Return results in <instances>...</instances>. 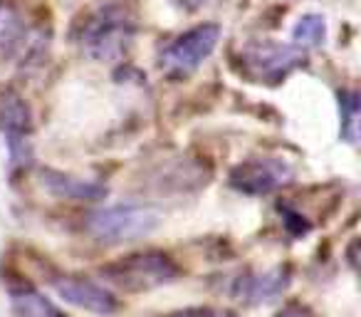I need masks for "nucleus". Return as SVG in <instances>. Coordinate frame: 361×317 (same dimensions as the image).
<instances>
[{
	"mask_svg": "<svg viewBox=\"0 0 361 317\" xmlns=\"http://www.w3.org/2000/svg\"><path fill=\"white\" fill-rule=\"evenodd\" d=\"M218 40H221V28L213 25V23H203V25L191 28V30L178 35L176 40H171L159 52L161 72L173 82L186 80L188 75H193L211 57Z\"/></svg>",
	"mask_w": 361,
	"mask_h": 317,
	"instance_id": "obj_4",
	"label": "nucleus"
},
{
	"mask_svg": "<svg viewBox=\"0 0 361 317\" xmlns=\"http://www.w3.org/2000/svg\"><path fill=\"white\" fill-rule=\"evenodd\" d=\"M339 107H341V134L346 136V141H356V124H359V97H356V92H341Z\"/></svg>",
	"mask_w": 361,
	"mask_h": 317,
	"instance_id": "obj_14",
	"label": "nucleus"
},
{
	"mask_svg": "<svg viewBox=\"0 0 361 317\" xmlns=\"http://www.w3.org/2000/svg\"><path fill=\"white\" fill-rule=\"evenodd\" d=\"M42 186L57 198H70V201H94L106 193V189L97 181H87V179H77L70 174L52 172L45 169L42 172Z\"/></svg>",
	"mask_w": 361,
	"mask_h": 317,
	"instance_id": "obj_9",
	"label": "nucleus"
},
{
	"mask_svg": "<svg viewBox=\"0 0 361 317\" xmlns=\"http://www.w3.org/2000/svg\"><path fill=\"white\" fill-rule=\"evenodd\" d=\"M290 277H287V270L282 268H275L270 273H262V275H255V277H245L240 282V300L250 302H262V300H270V297L280 295L282 290L287 287Z\"/></svg>",
	"mask_w": 361,
	"mask_h": 317,
	"instance_id": "obj_12",
	"label": "nucleus"
},
{
	"mask_svg": "<svg viewBox=\"0 0 361 317\" xmlns=\"http://www.w3.org/2000/svg\"><path fill=\"white\" fill-rule=\"evenodd\" d=\"M166 317H228V315L216 310V307H183V310H176Z\"/></svg>",
	"mask_w": 361,
	"mask_h": 317,
	"instance_id": "obj_15",
	"label": "nucleus"
},
{
	"mask_svg": "<svg viewBox=\"0 0 361 317\" xmlns=\"http://www.w3.org/2000/svg\"><path fill=\"white\" fill-rule=\"evenodd\" d=\"M275 317H314V312L307 305H302V302H290V305L282 307Z\"/></svg>",
	"mask_w": 361,
	"mask_h": 317,
	"instance_id": "obj_16",
	"label": "nucleus"
},
{
	"mask_svg": "<svg viewBox=\"0 0 361 317\" xmlns=\"http://www.w3.org/2000/svg\"><path fill=\"white\" fill-rule=\"evenodd\" d=\"M11 305L18 317H67L50 297L27 282L11 285Z\"/></svg>",
	"mask_w": 361,
	"mask_h": 317,
	"instance_id": "obj_10",
	"label": "nucleus"
},
{
	"mask_svg": "<svg viewBox=\"0 0 361 317\" xmlns=\"http://www.w3.org/2000/svg\"><path fill=\"white\" fill-rule=\"evenodd\" d=\"M159 211L141 203H116L94 211L87 218V231L99 243H129L149 236L159 226Z\"/></svg>",
	"mask_w": 361,
	"mask_h": 317,
	"instance_id": "obj_3",
	"label": "nucleus"
},
{
	"mask_svg": "<svg viewBox=\"0 0 361 317\" xmlns=\"http://www.w3.org/2000/svg\"><path fill=\"white\" fill-rule=\"evenodd\" d=\"M176 6L180 8V11H188V13H193V11H198V8H203L208 3V0H173Z\"/></svg>",
	"mask_w": 361,
	"mask_h": 317,
	"instance_id": "obj_17",
	"label": "nucleus"
},
{
	"mask_svg": "<svg viewBox=\"0 0 361 317\" xmlns=\"http://www.w3.org/2000/svg\"><path fill=\"white\" fill-rule=\"evenodd\" d=\"M136 13L129 3H104L85 18L80 28V47L97 62H121L134 45Z\"/></svg>",
	"mask_w": 361,
	"mask_h": 317,
	"instance_id": "obj_1",
	"label": "nucleus"
},
{
	"mask_svg": "<svg viewBox=\"0 0 361 317\" xmlns=\"http://www.w3.org/2000/svg\"><path fill=\"white\" fill-rule=\"evenodd\" d=\"M52 287H55L62 300L80 307V310L94 312V315H111L116 310V297L106 287H102L99 282L87 280V277L80 275L52 277Z\"/></svg>",
	"mask_w": 361,
	"mask_h": 317,
	"instance_id": "obj_7",
	"label": "nucleus"
},
{
	"mask_svg": "<svg viewBox=\"0 0 361 317\" xmlns=\"http://www.w3.org/2000/svg\"><path fill=\"white\" fill-rule=\"evenodd\" d=\"M326 25L319 16H305L297 20L295 30H292V40H295L297 50H312V47H319L324 42Z\"/></svg>",
	"mask_w": 361,
	"mask_h": 317,
	"instance_id": "obj_13",
	"label": "nucleus"
},
{
	"mask_svg": "<svg viewBox=\"0 0 361 317\" xmlns=\"http://www.w3.org/2000/svg\"><path fill=\"white\" fill-rule=\"evenodd\" d=\"M0 131L8 136L13 159H20V151L27 154V136L32 131V114L16 90H0Z\"/></svg>",
	"mask_w": 361,
	"mask_h": 317,
	"instance_id": "obj_8",
	"label": "nucleus"
},
{
	"mask_svg": "<svg viewBox=\"0 0 361 317\" xmlns=\"http://www.w3.org/2000/svg\"><path fill=\"white\" fill-rule=\"evenodd\" d=\"M180 268L173 258L159 251L131 253L102 268V277L124 292H146L178 280Z\"/></svg>",
	"mask_w": 361,
	"mask_h": 317,
	"instance_id": "obj_2",
	"label": "nucleus"
},
{
	"mask_svg": "<svg viewBox=\"0 0 361 317\" xmlns=\"http://www.w3.org/2000/svg\"><path fill=\"white\" fill-rule=\"evenodd\" d=\"M292 169L280 159H250L233 169L231 184L243 193L262 196L292 181Z\"/></svg>",
	"mask_w": 361,
	"mask_h": 317,
	"instance_id": "obj_6",
	"label": "nucleus"
},
{
	"mask_svg": "<svg viewBox=\"0 0 361 317\" xmlns=\"http://www.w3.org/2000/svg\"><path fill=\"white\" fill-rule=\"evenodd\" d=\"M305 62V52L295 45H280V42H252L240 52V65L250 80L277 85L290 75L295 67Z\"/></svg>",
	"mask_w": 361,
	"mask_h": 317,
	"instance_id": "obj_5",
	"label": "nucleus"
},
{
	"mask_svg": "<svg viewBox=\"0 0 361 317\" xmlns=\"http://www.w3.org/2000/svg\"><path fill=\"white\" fill-rule=\"evenodd\" d=\"M27 25L23 16L13 6L0 3V57H13L25 50L27 45Z\"/></svg>",
	"mask_w": 361,
	"mask_h": 317,
	"instance_id": "obj_11",
	"label": "nucleus"
}]
</instances>
